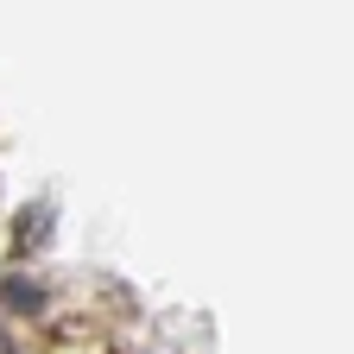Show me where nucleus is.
<instances>
[{"mask_svg":"<svg viewBox=\"0 0 354 354\" xmlns=\"http://www.w3.org/2000/svg\"><path fill=\"white\" fill-rule=\"evenodd\" d=\"M7 304H19V310H38V291H32V285H7Z\"/></svg>","mask_w":354,"mask_h":354,"instance_id":"f257e3e1","label":"nucleus"},{"mask_svg":"<svg viewBox=\"0 0 354 354\" xmlns=\"http://www.w3.org/2000/svg\"><path fill=\"white\" fill-rule=\"evenodd\" d=\"M0 354H13V342H7V335H0Z\"/></svg>","mask_w":354,"mask_h":354,"instance_id":"f03ea898","label":"nucleus"}]
</instances>
